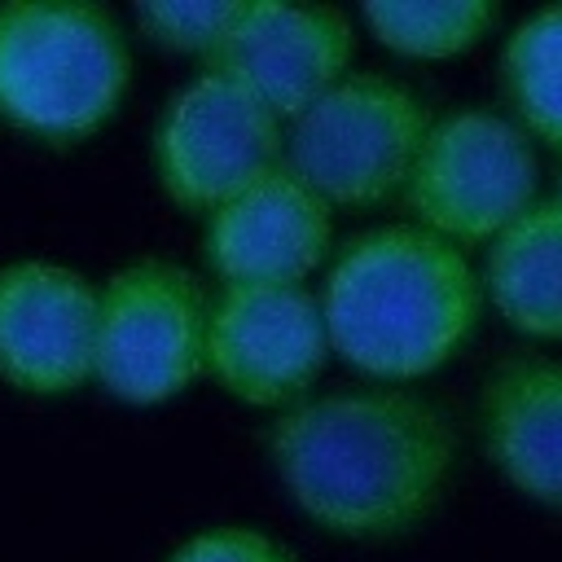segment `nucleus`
I'll return each instance as SVG.
<instances>
[{"mask_svg": "<svg viewBox=\"0 0 562 562\" xmlns=\"http://www.w3.org/2000/svg\"><path fill=\"white\" fill-rule=\"evenodd\" d=\"M285 158V119L233 75L206 66L154 119V180L189 215H211Z\"/></svg>", "mask_w": 562, "mask_h": 562, "instance_id": "7", "label": "nucleus"}, {"mask_svg": "<svg viewBox=\"0 0 562 562\" xmlns=\"http://www.w3.org/2000/svg\"><path fill=\"white\" fill-rule=\"evenodd\" d=\"M483 303V272L470 255L417 224L356 233L321 281L334 356L386 386L443 369L474 338Z\"/></svg>", "mask_w": 562, "mask_h": 562, "instance_id": "2", "label": "nucleus"}, {"mask_svg": "<svg viewBox=\"0 0 562 562\" xmlns=\"http://www.w3.org/2000/svg\"><path fill=\"white\" fill-rule=\"evenodd\" d=\"M369 35L413 61H443L474 48L501 22L487 0H373L360 9Z\"/></svg>", "mask_w": 562, "mask_h": 562, "instance_id": "15", "label": "nucleus"}, {"mask_svg": "<svg viewBox=\"0 0 562 562\" xmlns=\"http://www.w3.org/2000/svg\"><path fill=\"white\" fill-rule=\"evenodd\" d=\"M97 285L53 259L0 263V382L26 395H70L92 382Z\"/></svg>", "mask_w": 562, "mask_h": 562, "instance_id": "9", "label": "nucleus"}, {"mask_svg": "<svg viewBox=\"0 0 562 562\" xmlns=\"http://www.w3.org/2000/svg\"><path fill=\"white\" fill-rule=\"evenodd\" d=\"M268 461L290 505L342 540L417 531L457 470V430L408 386L364 382L307 395L268 426Z\"/></svg>", "mask_w": 562, "mask_h": 562, "instance_id": "1", "label": "nucleus"}, {"mask_svg": "<svg viewBox=\"0 0 562 562\" xmlns=\"http://www.w3.org/2000/svg\"><path fill=\"white\" fill-rule=\"evenodd\" d=\"M241 4L246 0H154L132 9V22L140 26L145 40L176 53H202L211 61L237 26Z\"/></svg>", "mask_w": 562, "mask_h": 562, "instance_id": "16", "label": "nucleus"}, {"mask_svg": "<svg viewBox=\"0 0 562 562\" xmlns=\"http://www.w3.org/2000/svg\"><path fill=\"white\" fill-rule=\"evenodd\" d=\"M479 435L505 487L562 509V360L536 351L501 360L479 395Z\"/></svg>", "mask_w": 562, "mask_h": 562, "instance_id": "12", "label": "nucleus"}, {"mask_svg": "<svg viewBox=\"0 0 562 562\" xmlns=\"http://www.w3.org/2000/svg\"><path fill=\"white\" fill-rule=\"evenodd\" d=\"M211 299L171 259H132L97 285L92 382L132 408L167 404L206 373Z\"/></svg>", "mask_w": 562, "mask_h": 562, "instance_id": "6", "label": "nucleus"}, {"mask_svg": "<svg viewBox=\"0 0 562 562\" xmlns=\"http://www.w3.org/2000/svg\"><path fill=\"white\" fill-rule=\"evenodd\" d=\"M202 246L220 285H307L334 259V206L281 162L206 215Z\"/></svg>", "mask_w": 562, "mask_h": 562, "instance_id": "10", "label": "nucleus"}, {"mask_svg": "<svg viewBox=\"0 0 562 562\" xmlns=\"http://www.w3.org/2000/svg\"><path fill=\"white\" fill-rule=\"evenodd\" d=\"M483 299L509 329L562 338V202L540 198L487 246Z\"/></svg>", "mask_w": 562, "mask_h": 562, "instance_id": "13", "label": "nucleus"}, {"mask_svg": "<svg viewBox=\"0 0 562 562\" xmlns=\"http://www.w3.org/2000/svg\"><path fill=\"white\" fill-rule=\"evenodd\" d=\"M132 88L123 22L88 0L0 4V119L44 145L97 136Z\"/></svg>", "mask_w": 562, "mask_h": 562, "instance_id": "3", "label": "nucleus"}, {"mask_svg": "<svg viewBox=\"0 0 562 562\" xmlns=\"http://www.w3.org/2000/svg\"><path fill=\"white\" fill-rule=\"evenodd\" d=\"M553 202H562V171H558V193H553Z\"/></svg>", "mask_w": 562, "mask_h": 562, "instance_id": "18", "label": "nucleus"}, {"mask_svg": "<svg viewBox=\"0 0 562 562\" xmlns=\"http://www.w3.org/2000/svg\"><path fill=\"white\" fill-rule=\"evenodd\" d=\"M167 562H299L277 536L250 522H215L180 540Z\"/></svg>", "mask_w": 562, "mask_h": 562, "instance_id": "17", "label": "nucleus"}, {"mask_svg": "<svg viewBox=\"0 0 562 562\" xmlns=\"http://www.w3.org/2000/svg\"><path fill=\"white\" fill-rule=\"evenodd\" d=\"M329 325L312 285H220L206 321V373L255 408H290L321 378Z\"/></svg>", "mask_w": 562, "mask_h": 562, "instance_id": "8", "label": "nucleus"}, {"mask_svg": "<svg viewBox=\"0 0 562 562\" xmlns=\"http://www.w3.org/2000/svg\"><path fill=\"white\" fill-rule=\"evenodd\" d=\"M430 119L404 79L351 70L285 123L281 162L329 206L364 211L404 198Z\"/></svg>", "mask_w": 562, "mask_h": 562, "instance_id": "4", "label": "nucleus"}, {"mask_svg": "<svg viewBox=\"0 0 562 562\" xmlns=\"http://www.w3.org/2000/svg\"><path fill=\"white\" fill-rule=\"evenodd\" d=\"M496 79L509 119L562 154V4H544L509 26Z\"/></svg>", "mask_w": 562, "mask_h": 562, "instance_id": "14", "label": "nucleus"}, {"mask_svg": "<svg viewBox=\"0 0 562 562\" xmlns=\"http://www.w3.org/2000/svg\"><path fill=\"white\" fill-rule=\"evenodd\" d=\"M413 224L470 250L492 246L540 202L536 140L501 110L457 105L430 119L404 184Z\"/></svg>", "mask_w": 562, "mask_h": 562, "instance_id": "5", "label": "nucleus"}, {"mask_svg": "<svg viewBox=\"0 0 562 562\" xmlns=\"http://www.w3.org/2000/svg\"><path fill=\"white\" fill-rule=\"evenodd\" d=\"M356 26L329 4H241L237 26L211 57L215 70L233 75L285 123L351 75Z\"/></svg>", "mask_w": 562, "mask_h": 562, "instance_id": "11", "label": "nucleus"}]
</instances>
